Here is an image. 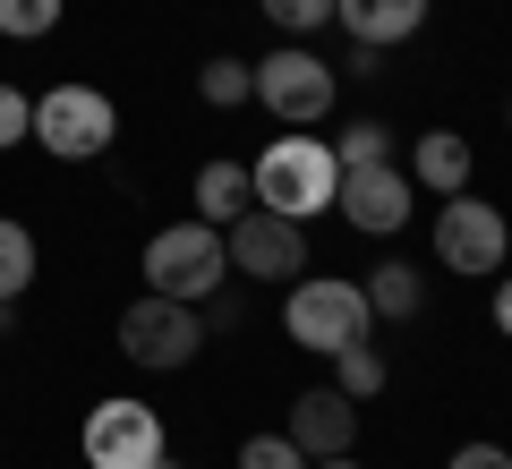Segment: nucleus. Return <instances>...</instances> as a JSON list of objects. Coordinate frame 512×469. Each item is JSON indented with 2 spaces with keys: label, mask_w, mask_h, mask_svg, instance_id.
Instances as JSON below:
<instances>
[{
  "label": "nucleus",
  "mask_w": 512,
  "mask_h": 469,
  "mask_svg": "<svg viewBox=\"0 0 512 469\" xmlns=\"http://www.w3.org/2000/svg\"><path fill=\"white\" fill-rule=\"evenodd\" d=\"M222 256H231L239 282H291V273H308V222L248 205V214L222 231Z\"/></svg>",
  "instance_id": "6e6552de"
},
{
  "label": "nucleus",
  "mask_w": 512,
  "mask_h": 469,
  "mask_svg": "<svg viewBox=\"0 0 512 469\" xmlns=\"http://www.w3.org/2000/svg\"><path fill=\"white\" fill-rule=\"evenodd\" d=\"M256 9L282 26V43H299V35H316V26H333V0H256Z\"/></svg>",
  "instance_id": "412c9836"
},
{
  "label": "nucleus",
  "mask_w": 512,
  "mask_h": 469,
  "mask_svg": "<svg viewBox=\"0 0 512 469\" xmlns=\"http://www.w3.org/2000/svg\"><path fill=\"white\" fill-rule=\"evenodd\" d=\"M60 9H69V0H0V35L9 43H43L60 26Z\"/></svg>",
  "instance_id": "aec40b11"
},
{
  "label": "nucleus",
  "mask_w": 512,
  "mask_h": 469,
  "mask_svg": "<svg viewBox=\"0 0 512 469\" xmlns=\"http://www.w3.org/2000/svg\"><path fill=\"white\" fill-rule=\"evenodd\" d=\"M427 239H436V265L444 273H478V282H495L504 256H512V222L495 214V205H478L470 188L436 205V231H427Z\"/></svg>",
  "instance_id": "0eeeda50"
},
{
  "label": "nucleus",
  "mask_w": 512,
  "mask_h": 469,
  "mask_svg": "<svg viewBox=\"0 0 512 469\" xmlns=\"http://www.w3.org/2000/svg\"><path fill=\"white\" fill-rule=\"evenodd\" d=\"M9 333H18V299H0V342H9Z\"/></svg>",
  "instance_id": "a878e982"
},
{
  "label": "nucleus",
  "mask_w": 512,
  "mask_h": 469,
  "mask_svg": "<svg viewBox=\"0 0 512 469\" xmlns=\"http://www.w3.org/2000/svg\"><path fill=\"white\" fill-rule=\"evenodd\" d=\"M410 205H419V180H410L402 163H359L333 188V214H342L350 231H367V239H393L410 222Z\"/></svg>",
  "instance_id": "9d476101"
},
{
  "label": "nucleus",
  "mask_w": 512,
  "mask_h": 469,
  "mask_svg": "<svg viewBox=\"0 0 512 469\" xmlns=\"http://www.w3.org/2000/svg\"><path fill=\"white\" fill-rule=\"evenodd\" d=\"M495 333L512 342V273H495Z\"/></svg>",
  "instance_id": "393cba45"
},
{
  "label": "nucleus",
  "mask_w": 512,
  "mask_h": 469,
  "mask_svg": "<svg viewBox=\"0 0 512 469\" xmlns=\"http://www.w3.org/2000/svg\"><path fill=\"white\" fill-rule=\"evenodd\" d=\"M197 94H205L214 111L256 103V60H231V52H222V60H205V69H197Z\"/></svg>",
  "instance_id": "f3484780"
},
{
  "label": "nucleus",
  "mask_w": 512,
  "mask_h": 469,
  "mask_svg": "<svg viewBox=\"0 0 512 469\" xmlns=\"http://www.w3.org/2000/svg\"><path fill=\"white\" fill-rule=\"evenodd\" d=\"M359 290H367V316H393V325H410V316H419V299H427L419 265H402V256H393V265H376Z\"/></svg>",
  "instance_id": "2eb2a0df"
},
{
  "label": "nucleus",
  "mask_w": 512,
  "mask_h": 469,
  "mask_svg": "<svg viewBox=\"0 0 512 469\" xmlns=\"http://www.w3.org/2000/svg\"><path fill=\"white\" fill-rule=\"evenodd\" d=\"M504 120H512V94H504Z\"/></svg>",
  "instance_id": "c85d7f7f"
},
{
  "label": "nucleus",
  "mask_w": 512,
  "mask_h": 469,
  "mask_svg": "<svg viewBox=\"0 0 512 469\" xmlns=\"http://www.w3.org/2000/svg\"><path fill=\"white\" fill-rule=\"evenodd\" d=\"M35 231H26L18 214H0V299H26V282H35Z\"/></svg>",
  "instance_id": "dca6fc26"
},
{
  "label": "nucleus",
  "mask_w": 512,
  "mask_h": 469,
  "mask_svg": "<svg viewBox=\"0 0 512 469\" xmlns=\"http://www.w3.org/2000/svg\"><path fill=\"white\" fill-rule=\"evenodd\" d=\"M239 469H308V452H299L291 435H248V444H239Z\"/></svg>",
  "instance_id": "5701e85b"
},
{
  "label": "nucleus",
  "mask_w": 512,
  "mask_h": 469,
  "mask_svg": "<svg viewBox=\"0 0 512 469\" xmlns=\"http://www.w3.org/2000/svg\"><path fill=\"white\" fill-rule=\"evenodd\" d=\"M470 163H478V154H470V137H461V128H427V137L419 145H410V180H419V188H436V197H461V188H470Z\"/></svg>",
  "instance_id": "ddd939ff"
},
{
  "label": "nucleus",
  "mask_w": 512,
  "mask_h": 469,
  "mask_svg": "<svg viewBox=\"0 0 512 469\" xmlns=\"http://www.w3.org/2000/svg\"><path fill=\"white\" fill-rule=\"evenodd\" d=\"M333 163H342V171H359V163H393V128H384V120H350L342 137H333Z\"/></svg>",
  "instance_id": "6ab92c4d"
},
{
  "label": "nucleus",
  "mask_w": 512,
  "mask_h": 469,
  "mask_svg": "<svg viewBox=\"0 0 512 469\" xmlns=\"http://www.w3.org/2000/svg\"><path fill=\"white\" fill-rule=\"evenodd\" d=\"M205 350V316L188 299H163V290H146V299L120 307V359L128 367H154V376H171V367H188Z\"/></svg>",
  "instance_id": "39448f33"
},
{
  "label": "nucleus",
  "mask_w": 512,
  "mask_h": 469,
  "mask_svg": "<svg viewBox=\"0 0 512 469\" xmlns=\"http://www.w3.org/2000/svg\"><path fill=\"white\" fill-rule=\"evenodd\" d=\"M163 452H171V435H163V418L146 401L111 393V401L86 410V469H154Z\"/></svg>",
  "instance_id": "1a4fd4ad"
},
{
  "label": "nucleus",
  "mask_w": 512,
  "mask_h": 469,
  "mask_svg": "<svg viewBox=\"0 0 512 469\" xmlns=\"http://www.w3.org/2000/svg\"><path fill=\"white\" fill-rule=\"evenodd\" d=\"M282 435H291L308 461H333V452L359 444V401H350L342 384H308V393L291 401V427H282Z\"/></svg>",
  "instance_id": "9b49d317"
},
{
  "label": "nucleus",
  "mask_w": 512,
  "mask_h": 469,
  "mask_svg": "<svg viewBox=\"0 0 512 469\" xmlns=\"http://www.w3.org/2000/svg\"><path fill=\"white\" fill-rule=\"evenodd\" d=\"M248 180H256V205H265V214L316 222V214H333L342 163H333V145H325V137H274V145L248 163Z\"/></svg>",
  "instance_id": "f257e3e1"
},
{
  "label": "nucleus",
  "mask_w": 512,
  "mask_h": 469,
  "mask_svg": "<svg viewBox=\"0 0 512 469\" xmlns=\"http://www.w3.org/2000/svg\"><path fill=\"white\" fill-rule=\"evenodd\" d=\"M111 137H120V111H111L103 86L60 77V86L35 94V145L52 163H94V154H111Z\"/></svg>",
  "instance_id": "7ed1b4c3"
},
{
  "label": "nucleus",
  "mask_w": 512,
  "mask_h": 469,
  "mask_svg": "<svg viewBox=\"0 0 512 469\" xmlns=\"http://www.w3.org/2000/svg\"><path fill=\"white\" fill-rule=\"evenodd\" d=\"M188 197H197V222H214V231H231V222H239V214L256 205V180H248V163H231V154H214V163L197 171V188H188Z\"/></svg>",
  "instance_id": "4468645a"
},
{
  "label": "nucleus",
  "mask_w": 512,
  "mask_h": 469,
  "mask_svg": "<svg viewBox=\"0 0 512 469\" xmlns=\"http://www.w3.org/2000/svg\"><path fill=\"white\" fill-rule=\"evenodd\" d=\"M384 376H393V367H384V350H376V342L333 350V384H342L350 401H376V393H384Z\"/></svg>",
  "instance_id": "a211bd4d"
},
{
  "label": "nucleus",
  "mask_w": 512,
  "mask_h": 469,
  "mask_svg": "<svg viewBox=\"0 0 512 469\" xmlns=\"http://www.w3.org/2000/svg\"><path fill=\"white\" fill-rule=\"evenodd\" d=\"M444 469H512V452H504V444H461Z\"/></svg>",
  "instance_id": "b1692460"
},
{
  "label": "nucleus",
  "mask_w": 512,
  "mask_h": 469,
  "mask_svg": "<svg viewBox=\"0 0 512 469\" xmlns=\"http://www.w3.org/2000/svg\"><path fill=\"white\" fill-rule=\"evenodd\" d=\"M154 469H180V461H171V452H163V461H154Z\"/></svg>",
  "instance_id": "cd10ccee"
},
{
  "label": "nucleus",
  "mask_w": 512,
  "mask_h": 469,
  "mask_svg": "<svg viewBox=\"0 0 512 469\" xmlns=\"http://www.w3.org/2000/svg\"><path fill=\"white\" fill-rule=\"evenodd\" d=\"M222 273H231V256H222V231L214 222H163V231L146 239V290H163V299H188L205 307L222 290Z\"/></svg>",
  "instance_id": "20e7f679"
},
{
  "label": "nucleus",
  "mask_w": 512,
  "mask_h": 469,
  "mask_svg": "<svg viewBox=\"0 0 512 469\" xmlns=\"http://www.w3.org/2000/svg\"><path fill=\"white\" fill-rule=\"evenodd\" d=\"M333 26H350V43L367 52H393L427 26V0H333Z\"/></svg>",
  "instance_id": "f8f14e48"
},
{
  "label": "nucleus",
  "mask_w": 512,
  "mask_h": 469,
  "mask_svg": "<svg viewBox=\"0 0 512 469\" xmlns=\"http://www.w3.org/2000/svg\"><path fill=\"white\" fill-rule=\"evenodd\" d=\"M26 137H35V94L0 77V154H9V145H26Z\"/></svg>",
  "instance_id": "4be33fe9"
},
{
  "label": "nucleus",
  "mask_w": 512,
  "mask_h": 469,
  "mask_svg": "<svg viewBox=\"0 0 512 469\" xmlns=\"http://www.w3.org/2000/svg\"><path fill=\"white\" fill-rule=\"evenodd\" d=\"M308 469H359V461H350V452H333V461H308Z\"/></svg>",
  "instance_id": "bb28decb"
},
{
  "label": "nucleus",
  "mask_w": 512,
  "mask_h": 469,
  "mask_svg": "<svg viewBox=\"0 0 512 469\" xmlns=\"http://www.w3.org/2000/svg\"><path fill=\"white\" fill-rule=\"evenodd\" d=\"M367 290L350 282V273H308V282H291V299H282V333H291L299 350H316V359H333V350L367 342Z\"/></svg>",
  "instance_id": "f03ea898"
},
{
  "label": "nucleus",
  "mask_w": 512,
  "mask_h": 469,
  "mask_svg": "<svg viewBox=\"0 0 512 469\" xmlns=\"http://www.w3.org/2000/svg\"><path fill=\"white\" fill-rule=\"evenodd\" d=\"M333 94H342V69L316 60L308 43H282V52L256 60V103L274 111L282 128H316V120L333 111Z\"/></svg>",
  "instance_id": "423d86ee"
}]
</instances>
